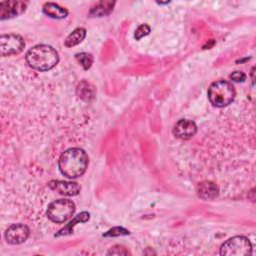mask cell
<instances>
[{
    "mask_svg": "<svg viewBox=\"0 0 256 256\" xmlns=\"http://www.w3.org/2000/svg\"><path fill=\"white\" fill-rule=\"evenodd\" d=\"M114 4L115 2H111V1L99 2L95 7L91 8L89 15L91 17H102V16L108 15L113 10Z\"/></svg>",
    "mask_w": 256,
    "mask_h": 256,
    "instance_id": "obj_14",
    "label": "cell"
},
{
    "mask_svg": "<svg viewBox=\"0 0 256 256\" xmlns=\"http://www.w3.org/2000/svg\"><path fill=\"white\" fill-rule=\"evenodd\" d=\"M49 187L58 192L59 194L65 196H75L78 195L81 187L76 182H69V181H61V180H51L48 183Z\"/></svg>",
    "mask_w": 256,
    "mask_h": 256,
    "instance_id": "obj_10",
    "label": "cell"
},
{
    "mask_svg": "<svg viewBox=\"0 0 256 256\" xmlns=\"http://www.w3.org/2000/svg\"><path fill=\"white\" fill-rule=\"evenodd\" d=\"M89 158L81 148H69L64 151L58 161L60 172L68 178L83 175L88 167Z\"/></svg>",
    "mask_w": 256,
    "mask_h": 256,
    "instance_id": "obj_1",
    "label": "cell"
},
{
    "mask_svg": "<svg viewBox=\"0 0 256 256\" xmlns=\"http://www.w3.org/2000/svg\"><path fill=\"white\" fill-rule=\"evenodd\" d=\"M151 29L150 27L147 25V24H142L140 25L136 30H135V34H134V37L136 40H140L142 37L148 35L150 33Z\"/></svg>",
    "mask_w": 256,
    "mask_h": 256,
    "instance_id": "obj_19",
    "label": "cell"
},
{
    "mask_svg": "<svg viewBox=\"0 0 256 256\" xmlns=\"http://www.w3.org/2000/svg\"><path fill=\"white\" fill-rule=\"evenodd\" d=\"M43 12L47 16L54 19H63L68 15V11L65 8L59 6L56 3H51V2L44 4Z\"/></svg>",
    "mask_w": 256,
    "mask_h": 256,
    "instance_id": "obj_12",
    "label": "cell"
},
{
    "mask_svg": "<svg viewBox=\"0 0 256 256\" xmlns=\"http://www.w3.org/2000/svg\"><path fill=\"white\" fill-rule=\"evenodd\" d=\"M75 211V204L69 199H58L51 202L47 208V216L54 223H64Z\"/></svg>",
    "mask_w": 256,
    "mask_h": 256,
    "instance_id": "obj_5",
    "label": "cell"
},
{
    "mask_svg": "<svg viewBox=\"0 0 256 256\" xmlns=\"http://www.w3.org/2000/svg\"><path fill=\"white\" fill-rule=\"evenodd\" d=\"M78 95L81 99L85 101H89L94 98V90L93 87H90V84L87 82H81L77 88Z\"/></svg>",
    "mask_w": 256,
    "mask_h": 256,
    "instance_id": "obj_16",
    "label": "cell"
},
{
    "mask_svg": "<svg viewBox=\"0 0 256 256\" xmlns=\"http://www.w3.org/2000/svg\"><path fill=\"white\" fill-rule=\"evenodd\" d=\"M130 234V232L123 228V227H114L110 230H108L103 236L105 237H115V236H122V235H128Z\"/></svg>",
    "mask_w": 256,
    "mask_h": 256,
    "instance_id": "obj_18",
    "label": "cell"
},
{
    "mask_svg": "<svg viewBox=\"0 0 256 256\" xmlns=\"http://www.w3.org/2000/svg\"><path fill=\"white\" fill-rule=\"evenodd\" d=\"M29 233L30 230L26 225L22 223H17L10 225L6 229L4 237L8 243L16 245L25 242L29 237Z\"/></svg>",
    "mask_w": 256,
    "mask_h": 256,
    "instance_id": "obj_7",
    "label": "cell"
},
{
    "mask_svg": "<svg viewBox=\"0 0 256 256\" xmlns=\"http://www.w3.org/2000/svg\"><path fill=\"white\" fill-rule=\"evenodd\" d=\"M76 56V59L78 60V62L82 65V67L87 70L91 67L92 63H93V56L89 53H86V52H82V53H78L75 55Z\"/></svg>",
    "mask_w": 256,
    "mask_h": 256,
    "instance_id": "obj_17",
    "label": "cell"
},
{
    "mask_svg": "<svg viewBox=\"0 0 256 256\" xmlns=\"http://www.w3.org/2000/svg\"><path fill=\"white\" fill-rule=\"evenodd\" d=\"M26 62L34 70L48 71L59 61L58 52L51 46L40 44L30 48L26 53Z\"/></svg>",
    "mask_w": 256,
    "mask_h": 256,
    "instance_id": "obj_2",
    "label": "cell"
},
{
    "mask_svg": "<svg viewBox=\"0 0 256 256\" xmlns=\"http://www.w3.org/2000/svg\"><path fill=\"white\" fill-rule=\"evenodd\" d=\"M197 131V126L196 124L188 119H180L176 122L173 128V134L183 140L190 139L195 135Z\"/></svg>",
    "mask_w": 256,
    "mask_h": 256,
    "instance_id": "obj_9",
    "label": "cell"
},
{
    "mask_svg": "<svg viewBox=\"0 0 256 256\" xmlns=\"http://www.w3.org/2000/svg\"><path fill=\"white\" fill-rule=\"evenodd\" d=\"M24 47L25 42L18 34H2L0 37V53H1V56L19 54L23 51Z\"/></svg>",
    "mask_w": 256,
    "mask_h": 256,
    "instance_id": "obj_6",
    "label": "cell"
},
{
    "mask_svg": "<svg viewBox=\"0 0 256 256\" xmlns=\"http://www.w3.org/2000/svg\"><path fill=\"white\" fill-rule=\"evenodd\" d=\"M230 79H232L235 82H242L246 79V75L241 71H235L230 75Z\"/></svg>",
    "mask_w": 256,
    "mask_h": 256,
    "instance_id": "obj_21",
    "label": "cell"
},
{
    "mask_svg": "<svg viewBox=\"0 0 256 256\" xmlns=\"http://www.w3.org/2000/svg\"><path fill=\"white\" fill-rule=\"evenodd\" d=\"M85 36H86V30L81 27L76 28L67 36V38L64 41V45L66 47H73L82 42Z\"/></svg>",
    "mask_w": 256,
    "mask_h": 256,
    "instance_id": "obj_15",
    "label": "cell"
},
{
    "mask_svg": "<svg viewBox=\"0 0 256 256\" xmlns=\"http://www.w3.org/2000/svg\"><path fill=\"white\" fill-rule=\"evenodd\" d=\"M107 254L108 255H127L129 254V252L122 246H114L107 252Z\"/></svg>",
    "mask_w": 256,
    "mask_h": 256,
    "instance_id": "obj_20",
    "label": "cell"
},
{
    "mask_svg": "<svg viewBox=\"0 0 256 256\" xmlns=\"http://www.w3.org/2000/svg\"><path fill=\"white\" fill-rule=\"evenodd\" d=\"M220 254L224 256H247L252 254V245L245 236H234L226 240L220 247Z\"/></svg>",
    "mask_w": 256,
    "mask_h": 256,
    "instance_id": "obj_4",
    "label": "cell"
},
{
    "mask_svg": "<svg viewBox=\"0 0 256 256\" xmlns=\"http://www.w3.org/2000/svg\"><path fill=\"white\" fill-rule=\"evenodd\" d=\"M90 218V214L86 211H83L81 213H79L77 216H75L73 218L72 221H70L65 227H63L62 229H60L56 234L55 236L58 237V236H62V235H68V234H71L73 233V228L75 227V225L77 223H84V222H87Z\"/></svg>",
    "mask_w": 256,
    "mask_h": 256,
    "instance_id": "obj_11",
    "label": "cell"
},
{
    "mask_svg": "<svg viewBox=\"0 0 256 256\" xmlns=\"http://www.w3.org/2000/svg\"><path fill=\"white\" fill-rule=\"evenodd\" d=\"M198 195L203 199H213L218 195V188L212 182H203L198 186Z\"/></svg>",
    "mask_w": 256,
    "mask_h": 256,
    "instance_id": "obj_13",
    "label": "cell"
},
{
    "mask_svg": "<svg viewBox=\"0 0 256 256\" xmlns=\"http://www.w3.org/2000/svg\"><path fill=\"white\" fill-rule=\"evenodd\" d=\"M236 92L233 85L226 80L213 82L208 88V99L215 107H225L231 104Z\"/></svg>",
    "mask_w": 256,
    "mask_h": 256,
    "instance_id": "obj_3",
    "label": "cell"
},
{
    "mask_svg": "<svg viewBox=\"0 0 256 256\" xmlns=\"http://www.w3.org/2000/svg\"><path fill=\"white\" fill-rule=\"evenodd\" d=\"M27 6L24 1H5L0 3V18L1 20L10 19L22 14Z\"/></svg>",
    "mask_w": 256,
    "mask_h": 256,
    "instance_id": "obj_8",
    "label": "cell"
}]
</instances>
